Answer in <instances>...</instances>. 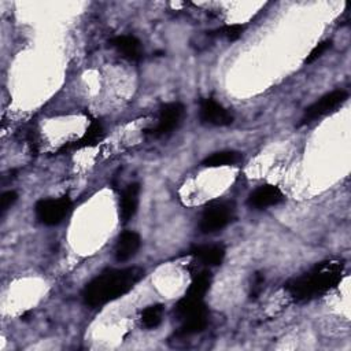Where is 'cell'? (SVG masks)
I'll use <instances>...</instances> for the list:
<instances>
[{
	"mask_svg": "<svg viewBox=\"0 0 351 351\" xmlns=\"http://www.w3.org/2000/svg\"><path fill=\"white\" fill-rule=\"evenodd\" d=\"M143 276L144 270L137 266L107 270L85 285L84 303L90 307L104 306L129 292Z\"/></svg>",
	"mask_w": 351,
	"mask_h": 351,
	"instance_id": "6da1fadb",
	"label": "cell"
},
{
	"mask_svg": "<svg viewBox=\"0 0 351 351\" xmlns=\"http://www.w3.org/2000/svg\"><path fill=\"white\" fill-rule=\"evenodd\" d=\"M16 199H18L16 192H14V191H7V192H4V193L1 195V197H0L1 214L5 213L8 208H11V206L16 202Z\"/></svg>",
	"mask_w": 351,
	"mask_h": 351,
	"instance_id": "ffe728a7",
	"label": "cell"
},
{
	"mask_svg": "<svg viewBox=\"0 0 351 351\" xmlns=\"http://www.w3.org/2000/svg\"><path fill=\"white\" fill-rule=\"evenodd\" d=\"M243 30H244V26H243V25L234 23V25L223 26L222 29H219V30H217V32H218L221 36L226 37L229 41H234V40H237V38L241 36Z\"/></svg>",
	"mask_w": 351,
	"mask_h": 351,
	"instance_id": "ac0fdd59",
	"label": "cell"
},
{
	"mask_svg": "<svg viewBox=\"0 0 351 351\" xmlns=\"http://www.w3.org/2000/svg\"><path fill=\"white\" fill-rule=\"evenodd\" d=\"M174 314L181 322L180 332L182 335H193L203 330L207 325L208 311L203 300L184 296L174 307Z\"/></svg>",
	"mask_w": 351,
	"mask_h": 351,
	"instance_id": "3957f363",
	"label": "cell"
},
{
	"mask_svg": "<svg viewBox=\"0 0 351 351\" xmlns=\"http://www.w3.org/2000/svg\"><path fill=\"white\" fill-rule=\"evenodd\" d=\"M199 118L202 123L213 125V126H226L233 121V117L230 115V112L226 108H223L219 103L214 101L213 99L202 100Z\"/></svg>",
	"mask_w": 351,
	"mask_h": 351,
	"instance_id": "ba28073f",
	"label": "cell"
},
{
	"mask_svg": "<svg viewBox=\"0 0 351 351\" xmlns=\"http://www.w3.org/2000/svg\"><path fill=\"white\" fill-rule=\"evenodd\" d=\"M71 210V202L67 196L59 199H43L37 202L34 211L37 219L44 225H58Z\"/></svg>",
	"mask_w": 351,
	"mask_h": 351,
	"instance_id": "277c9868",
	"label": "cell"
},
{
	"mask_svg": "<svg viewBox=\"0 0 351 351\" xmlns=\"http://www.w3.org/2000/svg\"><path fill=\"white\" fill-rule=\"evenodd\" d=\"M111 45L129 60H138L141 56V43L133 36H117L111 40Z\"/></svg>",
	"mask_w": 351,
	"mask_h": 351,
	"instance_id": "7c38bea8",
	"label": "cell"
},
{
	"mask_svg": "<svg viewBox=\"0 0 351 351\" xmlns=\"http://www.w3.org/2000/svg\"><path fill=\"white\" fill-rule=\"evenodd\" d=\"M346 99H347L346 90H333L330 93H326L325 96H322L321 99H318L315 103H313L310 107L306 108L302 122L308 123L332 112L335 108L343 104Z\"/></svg>",
	"mask_w": 351,
	"mask_h": 351,
	"instance_id": "8992f818",
	"label": "cell"
},
{
	"mask_svg": "<svg viewBox=\"0 0 351 351\" xmlns=\"http://www.w3.org/2000/svg\"><path fill=\"white\" fill-rule=\"evenodd\" d=\"M243 159L240 152L236 151H219L214 152L203 160L204 167H221V166H233Z\"/></svg>",
	"mask_w": 351,
	"mask_h": 351,
	"instance_id": "9a60e30c",
	"label": "cell"
},
{
	"mask_svg": "<svg viewBox=\"0 0 351 351\" xmlns=\"http://www.w3.org/2000/svg\"><path fill=\"white\" fill-rule=\"evenodd\" d=\"M282 200H284V195L278 186L265 184L256 188L248 196V206L258 210H263L271 206H277Z\"/></svg>",
	"mask_w": 351,
	"mask_h": 351,
	"instance_id": "9c48e42d",
	"label": "cell"
},
{
	"mask_svg": "<svg viewBox=\"0 0 351 351\" xmlns=\"http://www.w3.org/2000/svg\"><path fill=\"white\" fill-rule=\"evenodd\" d=\"M140 236L136 232L126 230L123 232L115 245V259L118 262H126L136 255L140 248Z\"/></svg>",
	"mask_w": 351,
	"mask_h": 351,
	"instance_id": "8fae6325",
	"label": "cell"
},
{
	"mask_svg": "<svg viewBox=\"0 0 351 351\" xmlns=\"http://www.w3.org/2000/svg\"><path fill=\"white\" fill-rule=\"evenodd\" d=\"M138 196H140L138 184H129L122 192L121 202H119V218L122 222H128L134 217L138 207V199H140Z\"/></svg>",
	"mask_w": 351,
	"mask_h": 351,
	"instance_id": "30bf717a",
	"label": "cell"
},
{
	"mask_svg": "<svg viewBox=\"0 0 351 351\" xmlns=\"http://www.w3.org/2000/svg\"><path fill=\"white\" fill-rule=\"evenodd\" d=\"M184 111H185L184 106L177 101L167 103V104L162 106L160 111H159L158 125L152 130V134L155 137H160V136H166V134L171 133L180 125V122L184 117Z\"/></svg>",
	"mask_w": 351,
	"mask_h": 351,
	"instance_id": "52a82bcc",
	"label": "cell"
},
{
	"mask_svg": "<svg viewBox=\"0 0 351 351\" xmlns=\"http://www.w3.org/2000/svg\"><path fill=\"white\" fill-rule=\"evenodd\" d=\"M330 45H332V41H322V43L317 44V45L311 49V52L308 53V56H307V59H306V63H311V62L317 60L319 56H322V53H324L326 49L330 48Z\"/></svg>",
	"mask_w": 351,
	"mask_h": 351,
	"instance_id": "d6986e66",
	"label": "cell"
},
{
	"mask_svg": "<svg viewBox=\"0 0 351 351\" xmlns=\"http://www.w3.org/2000/svg\"><path fill=\"white\" fill-rule=\"evenodd\" d=\"M210 284H211V274L208 271H202L192 280L185 296L191 299L203 300L204 295L210 288Z\"/></svg>",
	"mask_w": 351,
	"mask_h": 351,
	"instance_id": "2e32d148",
	"label": "cell"
},
{
	"mask_svg": "<svg viewBox=\"0 0 351 351\" xmlns=\"http://www.w3.org/2000/svg\"><path fill=\"white\" fill-rule=\"evenodd\" d=\"M163 318V306L162 304H152L143 310L141 313V324L147 329L156 328Z\"/></svg>",
	"mask_w": 351,
	"mask_h": 351,
	"instance_id": "e0dca14e",
	"label": "cell"
},
{
	"mask_svg": "<svg viewBox=\"0 0 351 351\" xmlns=\"http://www.w3.org/2000/svg\"><path fill=\"white\" fill-rule=\"evenodd\" d=\"M343 267L340 261L322 262L308 273L288 282L287 291L298 302L313 299L337 285L341 280Z\"/></svg>",
	"mask_w": 351,
	"mask_h": 351,
	"instance_id": "7a4b0ae2",
	"label": "cell"
},
{
	"mask_svg": "<svg viewBox=\"0 0 351 351\" xmlns=\"http://www.w3.org/2000/svg\"><path fill=\"white\" fill-rule=\"evenodd\" d=\"M104 136V130L100 122L95 121L92 122L88 129L85 130V133L82 134L81 138H78L77 141L71 143L70 145H67V148H85V147H92L96 145Z\"/></svg>",
	"mask_w": 351,
	"mask_h": 351,
	"instance_id": "5bb4252c",
	"label": "cell"
},
{
	"mask_svg": "<svg viewBox=\"0 0 351 351\" xmlns=\"http://www.w3.org/2000/svg\"><path fill=\"white\" fill-rule=\"evenodd\" d=\"M192 254L207 266L221 265L225 258V250L221 245H200L196 247Z\"/></svg>",
	"mask_w": 351,
	"mask_h": 351,
	"instance_id": "4fadbf2b",
	"label": "cell"
},
{
	"mask_svg": "<svg viewBox=\"0 0 351 351\" xmlns=\"http://www.w3.org/2000/svg\"><path fill=\"white\" fill-rule=\"evenodd\" d=\"M232 218L233 208L229 203H213L203 210L199 228L203 233H214L225 228Z\"/></svg>",
	"mask_w": 351,
	"mask_h": 351,
	"instance_id": "5b68a950",
	"label": "cell"
}]
</instances>
